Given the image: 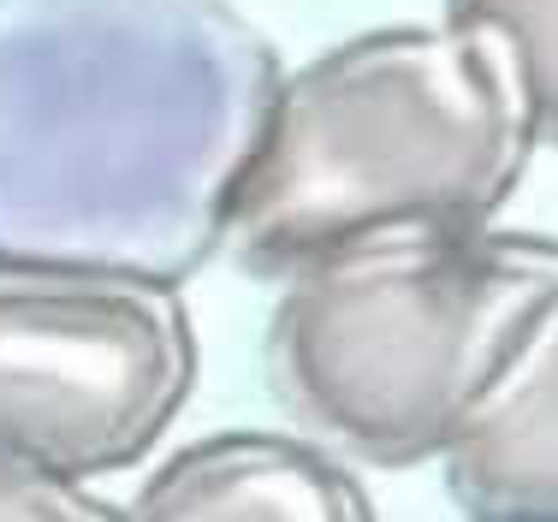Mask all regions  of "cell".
I'll return each mask as SVG.
<instances>
[{
	"instance_id": "cell-1",
	"label": "cell",
	"mask_w": 558,
	"mask_h": 522,
	"mask_svg": "<svg viewBox=\"0 0 558 522\" xmlns=\"http://www.w3.org/2000/svg\"><path fill=\"white\" fill-rule=\"evenodd\" d=\"M279 77L232 0H0V256L196 274Z\"/></svg>"
},
{
	"instance_id": "cell-2",
	"label": "cell",
	"mask_w": 558,
	"mask_h": 522,
	"mask_svg": "<svg viewBox=\"0 0 558 522\" xmlns=\"http://www.w3.org/2000/svg\"><path fill=\"white\" fill-rule=\"evenodd\" d=\"M541 143L499 24L363 31L279 77L232 184L226 250L256 279H291L380 232L494 226Z\"/></svg>"
},
{
	"instance_id": "cell-3",
	"label": "cell",
	"mask_w": 558,
	"mask_h": 522,
	"mask_svg": "<svg viewBox=\"0 0 558 522\" xmlns=\"http://www.w3.org/2000/svg\"><path fill=\"white\" fill-rule=\"evenodd\" d=\"M558 291V238L380 232L298 267L268 315V386L303 434L380 470L451 446Z\"/></svg>"
},
{
	"instance_id": "cell-4",
	"label": "cell",
	"mask_w": 558,
	"mask_h": 522,
	"mask_svg": "<svg viewBox=\"0 0 558 522\" xmlns=\"http://www.w3.org/2000/svg\"><path fill=\"white\" fill-rule=\"evenodd\" d=\"M179 279L0 256V451L101 481L155 451L196 386Z\"/></svg>"
},
{
	"instance_id": "cell-5",
	"label": "cell",
	"mask_w": 558,
	"mask_h": 522,
	"mask_svg": "<svg viewBox=\"0 0 558 522\" xmlns=\"http://www.w3.org/2000/svg\"><path fill=\"white\" fill-rule=\"evenodd\" d=\"M368 511L375 505L351 475L344 451L315 434H268V427H226L196 439L179 458H167L131 499V517L161 522H356Z\"/></svg>"
},
{
	"instance_id": "cell-6",
	"label": "cell",
	"mask_w": 558,
	"mask_h": 522,
	"mask_svg": "<svg viewBox=\"0 0 558 522\" xmlns=\"http://www.w3.org/2000/svg\"><path fill=\"white\" fill-rule=\"evenodd\" d=\"M458 511L558 522V291L529 320L517 356L440 451Z\"/></svg>"
},
{
	"instance_id": "cell-7",
	"label": "cell",
	"mask_w": 558,
	"mask_h": 522,
	"mask_svg": "<svg viewBox=\"0 0 558 522\" xmlns=\"http://www.w3.org/2000/svg\"><path fill=\"white\" fill-rule=\"evenodd\" d=\"M451 24H499L535 89L541 137L558 149V0H446Z\"/></svg>"
},
{
	"instance_id": "cell-8",
	"label": "cell",
	"mask_w": 558,
	"mask_h": 522,
	"mask_svg": "<svg viewBox=\"0 0 558 522\" xmlns=\"http://www.w3.org/2000/svg\"><path fill=\"white\" fill-rule=\"evenodd\" d=\"M96 517H113V505L101 493H89V481L0 451V522H96Z\"/></svg>"
}]
</instances>
